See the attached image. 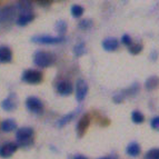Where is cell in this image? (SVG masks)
Instances as JSON below:
<instances>
[{
    "mask_svg": "<svg viewBox=\"0 0 159 159\" xmlns=\"http://www.w3.org/2000/svg\"><path fill=\"white\" fill-rule=\"evenodd\" d=\"M126 152L128 156L131 157H137L138 155L140 154V146L137 143H130L126 148Z\"/></svg>",
    "mask_w": 159,
    "mask_h": 159,
    "instance_id": "16",
    "label": "cell"
},
{
    "mask_svg": "<svg viewBox=\"0 0 159 159\" xmlns=\"http://www.w3.org/2000/svg\"><path fill=\"white\" fill-rule=\"evenodd\" d=\"M34 13H32V12L21 13V15L18 17V19H17L16 24L18 25V26H20V27L27 26L29 22H31L32 20H34Z\"/></svg>",
    "mask_w": 159,
    "mask_h": 159,
    "instance_id": "14",
    "label": "cell"
},
{
    "mask_svg": "<svg viewBox=\"0 0 159 159\" xmlns=\"http://www.w3.org/2000/svg\"><path fill=\"white\" fill-rule=\"evenodd\" d=\"M84 8L79 5H74L70 9V12H71V16L74 18H80V17L84 15Z\"/></svg>",
    "mask_w": 159,
    "mask_h": 159,
    "instance_id": "22",
    "label": "cell"
},
{
    "mask_svg": "<svg viewBox=\"0 0 159 159\" xmlns=\"http://www.w3.org/2000/svg\"><path fill=\"white\" fill-rule=\"evenodd\" d=\"M159 84V78H157L156 76H151L145 82V88L147 90H154L155 88L158 86Z\"/></svg>",
    "mask_w": 159,
    "mask_h": 159,
    "instance_id": "20",
    "label": "cell"
},
{
    "mask_svg": "<svg viewBox=\"0 0 159 159\" xmlns=\"http://www.w3.org/2000/svg\"><path fill=\"white\" fill-rule=\"evenodd\" d=\"M18 149V145L16 143H7L0 146V157L1 158H10Z\"/></svg>",
    "mask_w": 159,
    "mask_h": 159,
    "instance_id": "8",
    "label": "cell"
},
{
    "mask_svg": "<svg viewBox=\"0 0 159 159\" xmlns=\"http://www.w3.org/2000/svg\"><path fill=\"white\" fill-rule=\"evenodd\" d=\"M34 143V129L22 127L16 131V143L18 147H28Z\"/></svg>",
    "mask_w": 159,
    "mask_h": 159,
    "instance_id": "1",
    "label": "cell"
},
{
    "mask_svg": "<svg viewBox=\"0 0 159 159\" xmlns=\"http://www.w3.org/2000/svg\"><path fill=\"white\" fill-rule=\"evenodd\" d=\"M141 50H143V46L139 45V43H133L130 47H128V51L131 55H138V53L141 52Z\"/></svg>",
    "mask_w": 159,
    "mask_h": 159,
    "instance_id": "27",
    "label": "cell"
},
{
    "mask_svg": "<svg viewBox=\"0 0 159 159\" xmlns=\"http://www.w3.org/2000/svg\"><path fill=\"white\" fill-rule=\"evenodd\" d=\"M99 159H109V158H99Z\"/></svg>",
    "mask_w": 159,
    "mask_h": 159,
    "instance_id": "33",
    "label": "cell"
},
{
    "mask_svg": "<svg viewBox=\"0 0 159 159\" xmlns=\"http://www.w3.org/2000/svg\"><path fill=\"white\" fill-rule=\"evenodd\" d=\"M65 40V37H52V36H34L31 38L32 43H43V45H57L61 43Z\"/></svg>",
    "mask_w": 159,
    "mask_h": 159,
    "instance_id": "4",
    "label": "cell"
},
{
    "mask_svg": "<svg viewBox=\"0 0 159 159\" xmlns=\"http://www.w3.org/2000/svg\"><path fill=\"white\" fill-rule=\"evenodd\" d=\"M0 106L6 111H12L17 108V97L15 93H10L6 99H3L0 103Z\"/></svg>",
    "mask_w": 159,
    "mask_h": 159,
    "instance_id": "9",
    "label": "cell"
},
{
    "mask_svg": "<svg viewBox=\"0 0 159 159\" xmlns=\"http://www.w3.org/2000/svg\"><path fill=\"white\" fill-rule=\"evenodd\" d=\"M40 6H43V7H47V6H50L51 5V1H38Z\"/></svg>",
    "mask_w": 159,
    "mask_h": 159,
    "instance_id": "30",
    "label": "cell"
},
{
    "mask_svg": "<svg viewBox=\"0 0 159 159\" xmlns=\"http://www.w3.org/2000/svg\"><path fill=\"white\" fill-rule=\"evenodd\" d=\"M16 9L18 11H20L21 13H27V12H31L30 11V9H31L32 7V2L31 1H18V2L16 3Z\"/></svg>",
    "mask_w": 159,
    "mask_h": 159,
    "instance_id": "17",
    "label": "cell"
},
{
    "mask_svg": "<svg viewBox=\"0 0 159 159\" xmlns=\"http://www.w3.org/2000/svg\"><path fill=\"white\" fill-rule=\"evenodd\" d=\"M26 107L27 109L31 112H41L43 109V101L40 100L39 98L37 97H34V96H30L28 98L26 99Z\"/></svg>",
    "mask_w": 159,
    "mask_h": 159,
    "instance_id": "5",
    "label": "cell"
},
{
    "mask_svg": "<svg viewBox=\"0 0 159 159\" xmlns=\"http://www.w3.org/2000/svg\"><path fill=\"white\" fill-rule=\"evenodd\" d=\"M143 159H159V148H154L147 151Z\"/></svg>",
    "mask_w": 159,
    "mask_h": 159,
    "instance_id": "25",
    "label": "cell"
},
{
    "mask_svg": "<svg viewBox=\"0 0 159 159\" xmlns=\"http://www.w3.org/2000/svg\"><path fill=\"white\" fill-rule=\"evenodd\" d=\"M16 6H6L0 9V22L11 21L16 16Z\"/></svg>",
    "mask_w": 159,
    "mask_h": 159,
    "instance_id": "6",
    "label": "cell"
},
{
    "mask_svg": "<svg viewBox=\"0 0 159 159\" xmlns=\"http://www.w3.org/2000/svg\"><path fill=\"white\" fill-rule=\"evenodd\" d=\"M131 120H133L135 124H143V120H145V117H143V115L141 114L140 111L135 110V111H133V114H131Z\"/></svg>",
    "mask_w": 159,
    "mask_h": 159,
    "instance_id": "24",
    "label": "cell"
},
{
    "mask_svg": "<svg viewBox=\"0 0 159 159\" xmlns=\"http://www.w3.org/2000/svg\"><path fill=\"white\" fill-rule=\"evenodd\" d=\"M150 127L154 130H158L159 131V116L154 117L150 121Z\"/></svg>",
    "mask_w": 159,
    "mask_h": 159,
    "instance_id": "29",
    "label": "cell"
},
{
    "mask_svg": "<svg viewBox=\"0 0 159 159\" xmlns=\"http://www.w3.org/2000/svg\"><path fill=\"white\" fill-rule=\"evenodd\" d=\"M12 60V52L7 46H0V62L7 64Z\"/></svg>",
    "mask_w": 159,
    "mask_h": 159,
    "instance_id": "12",
    "label": "cell"
},
{
    "mask_svg": "<svg viewBox=\"0 0 159 159\" xmlns=\"http://www.w3.org/2000/svg\"><path fill=\"white\" fill-rule=\"evenodd\" d=\"M138 91H139V86H138V84H134V85H131L129 88H127L125 90H122L121 93H119V95L125 99L128 96H135Z\"/></svg>",
    "mask_w": 159,
    "mask_h": 159,
    "instance_id": "18",
    "label": "cell"
},
{
    "mask_svg": "<svg viewBox=\"0 0 159 159\" xmlns=\"http://www.w3.org/2000/svg\"><path fill=\"white\" fill-rule=\"evenodd\" d=\"M17 128V124L13 119H5L1 122V130L5 133H11Z\"/></svg>",
    "mask_w": 159,
    "mask_h": 159,
    "instance_id": "15",
    "label": "cell"
},
{
    "mask_svg": "<svg viewBox=\"0 0 159 159\" xmlns=\"http://www.w3.org/2000/svg\"><path fill=\"white\" fill-rule=\"evenodd\" d=\"M74 90V87L69 81H60L57 84V91L61 96H69Z\"/></svg>",
    "mask_w": 159,
    "mask_h": 159,
    "instance_id": "11",
    "label": "cell"
},
{
    "mask_svg": "<svg viewBox=\"0 0 159 159\" xmlns=\"http://www.w3.org/2000/svg\"><path fill=\"white\" fill-rule=\"evenodd\" d=\"M157 57H158V52H157V51H152V53H151V58H152V60H156Z\"/></svg>",
    "mask_w": 159,
    "mask_h": 159,
    "instance_id": "31",
    "label": "cell"
},
{
    "mask_svg": "<svg viewBox=\"0 0 159 159\" xmlns=\"http://www.w3.org/2000/svg\"><path fill=\"white\" fill-rule=\"evenodd\" d=\"M74 159H87L85 156H82V155H77V156H75Z\"/></svg>",
    "mask_w": 159,
    "mask_h": 159,
    "instance_id": "32",
    "label": "cell"
},
{
    "mask_svg": "<svg viewBox=\"0 0 159 159\" xmlns=\"http://www.w3.org/2000/svg\"><path fill=\"white\" fill-rule=\"evenodd\" d=\"M55 29H56V31L58 32L60 37H64L65 32L67 31V22L64 21V20H59V21L56 22Z\"/></svg>",
    "mask_w": 159,
    "mask_h": 159,
    "instance_id": "21",
    "label": "cell"
},
{
    "mask_svg": "<svg viewBox=\"0 0 159 159\" xmlns=\"http://www.w3.org/2000/svg\"><path fill=\"white\" fill-rule=\"evenodd\" d=\"M88 93V85L84 79H78L76 82V99L81 102Z\"/></svg>",
    "mask_w": 159,
    "mask_h": 159,
    "instance_id": "7",
    "label": "cell"
},
{
    "mask_svg": "<svg viewBox=\"0 0 159 159\" xmlns=\"http://www.w3.org/2000/svg\"><path fill=\"white\" fill-rule=\"evenodd\" d=\"M78 27H79V29H81V30L90 29L91 27H93V20H90V19H84V20H81V21L78 24Z\"/></svg>",
    "mask_w": 159,
    "mask_h": 159,
    "instance_id": "26",
    "label": "cell"
},
{
    "mask_svg": "<svg viewBox=\"0 0 159 159\" xmlns=\"http://www.w3.org/2000/svg\"><path fill=\"white\" fill-rule=\"evenodd\" d=\"M74 117H75V112H69V114L65 115V116H62L60 119L57 121L56 126L59 128H62L64 126H66L69 121H71V120L74 119Z\"/></svg>",
    "mask_w": 159,
    "mask_h": 159,
    "instance_id": "19",
    "label": "cell"
},
{
    "mask_svg": "<svg viewBox=\"0 0 159 159\" xmlns=\"http://www.w3.org/2000/svg\"><path fill=\"white\" fill-rule=\"evenodd\" d=\"M89 124H90V117H89V115H84V116L78 120L76 128H77V134L79 137H82V136L85 135L86 130L89 127Z\"/></svg>",
    "mask_w": 159,
    "mask_h": 159,
    "instance_id": "10",
    "label": "cell"
},
{
    "mask_svg": "<svg viewBox=\"0 0 159 159\" xmlns=\"http://www.w3.org/2000/svg\"><path fill=\"white\" fill-rule=\"evenodd\" d=\"M86 52V47L84 43H79L74 47V55L77 57H81L82 55H85Z\"/></svg>",
    "mask_w": 159,
    "mask_h": 159,
    "instance_id": "23",
    "label": "cell"
},
{
    "mask_svg": "<svg viewBox=\"0 0 159 159\" xmlns=\"http://www.w3.org/2000/svg\"><path fill=\"white\" fill-rule=\"evenodd\" d=\"M121 43L122 45L127 46V47H130L133 45V40H131V37L128 36V34H124L121 37Z\"/></svg>",
    "mask_w": 159,
    "mask_h": 159,
    "instance_id": "28",
    "label": "cell"
},
{
    "mask_svg": "<svg viewBox=\"0 0 159 159\" xmlns=\"http://www.w3.org/2000/svg\"><path fill=\"white\" fill-rule=\"evenodd\" d=\"M53 61H55V57L50 52L38 50L34 55V64L41 68H47L53 64Z\"/></svg>",
    "mask_w": 159,
    "mask_h": 159,
    "instance_id": "2",
    "label": "cell"
},
{
    "mask_svg": "<svg viewBox=\"0 0 159 159\" xmlns=\"http://www.w3.org/2000/svg\"><path fill=\"white\" fill-rule=\"evenodd\" d=\"M119 47V43L116 38H106L102 41V48L106 51H115Z\"/></svg>",
    "mask_w": 159,
    "mask_h": 159,
    "instance_id": "13",
    "label": "cell"
},
{
    "mask_svg": "<svg viewBox=\"0 0 159 159\" xmlns=\"http://www.w3.org/2000/svg\"><path fill=\"white\" fill-rule=\"evenodd\" d=\"M21 80L27 84H30V85H37L43 80V74L34 69H28L22 72Z\"/></svg>",
    "mask_w": 159,
    "mask_h": 159,
    "instance_id": "3",
    "label": "cell"
}]
</instances>
